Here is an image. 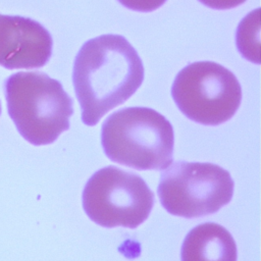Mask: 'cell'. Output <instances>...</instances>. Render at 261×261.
Segmentation results:
<instances>
[{"mask_svg": "<svg viewBox=\"0 0 261 261\" xmlns=\"http://www.w3.org/2000/svg\"><path fill=\"white\" fill-rule=\"evenodd\" d=\"M144 75L143 62L124 37L108 34L87 41L75 56L72 70L82 121L96 125L135 94Z\"/></svg>", "mask_w": 261, "mask_h": 261, "instance_id": "1", "label": "cell"}, {"mask_svg": "<svg viewBox=\"0 0 261 261\" xmlns=\"http://www.w3.org/2000/svg\"><path fill=\"white\" fill-rule=\"evenodd\" d=\"M8 114L35 146L52 144L69 128L72 100L61 83L41 71H20L4 83Z\"/></svg>", "mask_w": 261, "mask_h": 261, "instance_id": "2", "label": "cell"}, {"mask_svg": "<svg viewBox=\"0 0 261 261\" xmlns=\"http://www.w3.org/2000/svg\"><path fill=\"white\" fill-rule=\"evenodd\" d=\"M106 156L138 170H163L172 163L174 134L171 123L147 107H127L110 114L102 124Z\"/></svg>", "mask_w": 261, "mask_h": 261, "instance_id": "3", "label": "cell"}, {"mask_svg": "<svg viewBox=\"0 0 261 261\" xmlns=\"http://www.w3.org/2000/svg\"><path fill=\"white\" fill-rule=\"evenodd\" d=\"M233 187L229 172L216 164L172 161L161 171L157 194L168 213L194 218L215 213L228 204Z\"/></svg>", "mask_w": 261, "mask_h": 261, "instance_id": "4", "label": "cell"}, {"mask_svg": "<svg viewBox=\"0 0 261 261\" xmlns=\"http://www.w3.org/2000/svg\"><path fill=\"white\" fill-rule=\"evenodd\" d=\"M171 96L191 120L218 125L229 120L239 109L242 88L226 67L213 61H196L176 74Z\"/></svg>", "mask_w": 261, "mask_h": 261, "instance_id": "5", "label": "cell"}, {"mask_svg": "<svg viewBox=\"0 0 261 261\" xmlns=\"http://www.w3.org/2000/svg\"><path fill=\"white\" fill-rule=\"evenodd\" d=\"M82 200L95 223L107 228H136L148 218L154 194L140 175L110 165L90 177Z\"/></svg>", "mask_w": 261, "mask_h": 261, "instance_id": "6", "label": "cell"}, {"mask_svg": "<svg viewBox=\"0 0 261 261\" xmlns=\"http://www.w3.org/2000/svg\"><path fill=\"white\" fill-rule=\"evenodd\" d=\"M53 40L40 22L19 15L0 14V65L8 69L44 66Z\"/></svg>", "mask_w": 261, "mask_h": 261, "instance_id": "7", "label": "cell"}, {"mask_svg": "<svg viewBox=\"0 0 261 261\" xmlns=\"http://www.w3.org/2000/svg\"><path fill=\"white\" fill-rule=\"evenodd\" d=\"M237 245L226 228L205 222L192 228L186 236L181 261H237Z\"/></svg>", "mask_w": 261, "mask_h": 261, "instance_id": "8", "label": "cell"}, {"mask_svg": "<svg viewBox=\"0 0 261 261\" xmlns=\"http://www.w3.org/2000/svg\"><path fill=\"white\" fill-rule=\"evenodd\" d=\"M259 9L250 12L239 24L236 43L241 54L248 60L259 63Z\"/></svg>", "mask_w": 261, "mask_h": 261, "instance_id": "9", "label": "cell"}, {"mask_svg": "<svg viewBox=\"0 0 261 261\" xmlns=\"http://www.w3.org/2000/svg\"><path fill=\"white\" fill-rule=\"evenodd\" d=\"M166 0H118L124 7L141 12H151L161 7Z\"/></svg>", "mask_w": 261, "mask_h": 261, "instance_id": "10", "label": "cell"}, {"mask_svg": "<svg viewBox=\"0 0 261 261\" xmlns=\"http://www.w3.org/2000/svg\"><path fill=\"white\" fill-rule=\"evenodd\" d=\"M204 5L213 9H230L243 4L247 0H199Z\"/></svg>", "mask_w": 261, "mask_h": 261, "instance_id": "11", "label": "cell"}, {"mask_svg": "<svg viewBox=\"0 0 261 261\" xmlns=\"http://www.w3.org/2000/svg\"><path fill=\"white\" fill-rule=\"evenodd\" d=\"M0 113H1V104H0Z\"/></svg>", "mask_w": 261, "mask_h": 261, "instance_id": "12", "label": "cell"}]
</instances>
